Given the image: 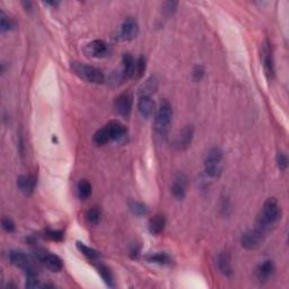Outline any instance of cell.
Segmentation results:
<instances>
[{"label":"cell","mask_w":289,"mask_h":289,"mask_svg":"<svg viewBox=\"0 0 289 289\" xmlns=\"http://www.w3.org/2000/svg\"><path fill=\"white\" fill-rule=\"evenodd\" d=\"M77 192L78 197L82 200L88 199L90 194H92V186L87 180H81L77 184Z\"/></svg>","instance_id":"cb8c5ba5"},{"label":"cell","mask_w":289,"mask_h":289,"mask_svg":"<svg viewBox=\"0 0 289 289\" xmlns=\"http://www.w3.org/2000/svg\"><path fill=\"white\" fill-rule=\"evenodd\" d=\"M9 260L14 266L20 268L26 272H31V271H35V268H34L33 261L31 260V257L25 254L22 251H10L9 252Z\"/></svg>","instance_id":"ba28073f"},{"label":"cell","mask_w":289,"mask_h":289,"mask_svg":"<svg viewBox=\"0 0 289 289\" xmlns=\"http://www.w3.org/2000/svg\"><path fill=\"white\" fill-rule=\"evenodd\" d=\"M262 62L266 76L271 81L274 77V61L269 41H266L262 45Z\"/></svg>","instance_id":"7c38bea8"},{"label":"cell","mask_w":289,"mask_h":289,"mask_svg":"<svg viewBox=\"0 0 289 289\" xmlns=\"http://www.w3.org/2000/svg\"><path fill=\"white\" fill-rule=\"evenodd\" d=\"M14 29H15V23H14V20L9 18L5 13L1 12V16H0V31H1V33L9 32V31Z\"/></svg>","instance_id":"4316f807"},{"label":"cell","mask_w":289,"mask_h":289,"mask_svg":"<svg viewBox=\"0 0 289 289\" xmlns=\"http://www.w3.org/2000/svg\"><path fill=\"white\" fill-rule=\"evenodd\" d=\"M122 78L129 79L134 78L135 68H136V59L130 53H124L122 57Z\"/></svg>","instance_id":"ffe728a7"},{"label":"cell","mask_w":289,"mask_h":289,"mask_svg":"<svg viewBox=\"0 0 289 289\" xmlns=\"http://www.w3.org/2000/svg\"><path fill=\"white\" fill-rule=\"evenodd\" d=\"M139 33V26L137 20L132 17H128L123 20L120 29V39L123 41H132L137 37Z\"/></svg>","instance_id":"8fae6325"},{"label":"cell","mask_w":289,"mask_h":289,"mask_svg":"<svg viewBox=\"0 0 289 289\" xmlns=\"http://www.w3.org/2000/svg\"><path fill=\"white\" fill-rule=\"evenodd\" d=\"M86 53L93 58H105L111 53L110 45L103 40H94L86 45Z\"/></svg>","instance_id":"9c48e42d"},{"label":"cell","mask_w":289,"mask_h":289,"mask_svg":"<svg viewBox=\"0 0 289 289\" xmlns=\"http://www.w3.org/2000/svg\"><path fill=\"white\" fill-rule=\"evenodd\" d=\"M146 70V59L144 57H139L138 60H136V68L134 78H140Z\"/></svg>","instance_id":"f546056e"},{"label":"cell","mask_w":289,"mask_h":289,"mask_svg":"<svg viewBox=\"0 0 289 289\" xmlns=\"http://www.w3.org/2000/svg\"><path fill=\"white\" fill-rule=\"evenodd\" d=\"M138 111L142 117L148 119L155 112V103L152 100V96H139Z\"/></svg>","instance_id":"2e32d148"},{"label":"cell","mask_w":289,"mask_h":289,"mask_svg":"<svg viewBox=\"0 0 289 289\" xmlns=\"http://www.w3.org/2000/svg\"><path fill=\"white\" fill-rule=\"evenodd\" d=\"M266 235L267 233L259 227L250 229L241 236V244L246 250H255L262 244Z\"/></svg>","instance_id":"5b68a950"},{"label":"cell","mask_w":289,"mask_h":289,"mask_svg":"<svg viewBox=\"0 0 289 289\" xmlns=\"http://www.w3.org/2000/svg\"><path fill=\"white\" fill-rule=\"evenodd\" d=\"M112 139H111V135L109 129H107L106 125H104L103 128H101L97 130L93 136V141L94 144L97 146H103L110 142Z\"/></svg>","instance_id":"44dd1931"},{"label":"cell","mask_w":289,"mask_h":289,"mask_svg":"<svg viewBox=\"0 0 289 289\" xmlns=\"http://www.w3.org/2000/svg\"><path fill=\"white\" fill-rule=\"evenodd\" d=\"M194 135V130L192 125H187L184 127L182 130L180 131V134L177 135L175 139V142H174V146H175L177 151H186L191 146V142H192Z\"/></svg>","instance_id":"4fadbf2b"},{"label":"cell","mask_w":289,"mask_h":289,"mask_svg":"<svg viewBox=\"0 0 289 289\" xmlns=\"http://www.w3.org/2000/svg\"><path fill=\"white\" fill-rule=\"evenodd\" d=\"M106 127L109 129L112 140L118 142H124L127 140L128 130L119 121H111V122L106 124Z\"/></svg>","instance_id":"5bb4252c"},{"label":"cell","mask_w":289,"mask_h":289,"mask_svg":"<svg viewBox=\"0 0 289 289\" xmlns=\"http://www.w3.org/2000/svg\"><path fill=\"white\" fill-rule=\"evenodd\" d=\"M86 219L89 224L96 225L101 219V211L97 208H92L86 212Z\"/></svg>","instance_id":"f1b7e54d"},{"label":"cell","mask_w":289,"mask_h":289,"mask_svg":"<svg viewBox=\"0 0 289 289\" xmlns=\"http://www.w3.org/2000/svg\"><path fill=\"white\" fill-rule=\"evenodd\" d=\"M157 89V81H156L155 77L148 78L144 84H142L140 87V96H152L153 94L156 92Z\"/></svg>","instance_id":"7402d4cb"},{"label":"cell","mask_w":289,"mask_h":289,"mask_svg":"<svg viewBox=\"0 0 289 289\" xmlns=\"http://www.w3.org/2000/svg\"><path fill=\"white\" fill-rule=\"evenodd\" d=\"M166 226V219L164 216L156 215L154 217L151 218V221L148 222V229L149 233L152 235H159L164 231Z\"/></svg>","instance_id":"d6986e66"},{"label":"cell","mask_w":289,"mask_h":289,"mask_svg":"<svg viewBox=\"0 0 289 289\" xmlns=\"http://www.w3.org/2000/svg\"><path fill=\"white\" fill-rule=\"evenodd\" d=\"M277 165L279 167L280 170H287L288 167V157L286 154H284V153H279V154L277 155Z\"/></svg>","instance_id":"1f68e13d"},{"label":"cell","mask_w":289,"mask_h":289,"mask_svg":"<svg viewBox=\"0 0 289 289\" xmlns=\"http://www.w3.org/2000/svg\"><path fill=\"white\" fill-rule=\"evenodd\" d=\"M97 271H99L101 277H102L104 283H105L107 286H110V287L114 286L113 276H112V273H111L109 268H107L106 266H104V264H102V263H100V264H97Z\"/></svg>","instance_id":"d4e9b609"},{"label":"cell","mask_w":289,"mask_h":289,"mask_svg":"<svg viewBox=\"0 0 289 289\" xmlns=\"http://www.w3.org/2000/svg\"><path fill=\"white\" fill-rule=\"evenodd\" d=\"M134 105V97L130 93H122L114 100V109L117 113L122 117H128L132 111Z\"/></svg>","instance_id":"30bf717a"},{"label":"cell","mask_w":289,"mask_h":289,"mask_svg":"<svg viewBox=\"0 0 289 289\" xmlns=\"http://www.w3.org/2000/svg\"><path fill=\"white\" fill-rule=\"evenodd\" d=\"M45 5H49V6H53V7H57L58 5H59V2L58 1H47V2H44Z\"/></svg>","instance_id":"d590c367"},{"label":"cell","mask_w":289,"mask_h":289,"mask_svg":"<svg viewBox=\"0 0 289 289\" xmlns=\"http://www.w3.org/2000/svg\"><path fill=\"white\" fill-rule=\"evenodd\" d=\"M216 266H217L219 272L226 277H231L233 274L232 267V257L228 252H221L217 255L216 260Z\"/></svg>","instance_id":"9a60e30c"},{"label":"cell","mask_w":289,"mask_h":289,"mask_svg":"<svg viewBox=\"0 0 289 289\" xmlns=\"http://www.w3.org/2000/svg\"><path fill=\"white\" fill-rule=\"evenodd\" d=\"M173 118V109L170 104L164 101L159 106V109L156 113L155 119V130L159 137H165L169 132L170 124L172 122Z\"/></svg>","instance_id":"277c9868"},{"label":"cell","mask_w":289,"mask_h":289,"mask_svg":"<svg viewBox=\"0 0 289 289\" xmlns=\"http://www.w3.org/2000/svg\"><path fill=\"white\" fill-rule=\"evenodd\" d=\"M77 249L81 251V252L85 255L86 257H88L89 260H99L101 257V254L97 252L96 250H94L89 246H87L84 244V243L77 242Z\"/></svg>","instance_id":"484cf974"},{"label":"cell","mask_w":289,"mask_h":289,"mask_svg":"<svg viewBox=\"0 0 289 289\" xmlns=\"http://www.w3.org/2000/svg\"><path fill=\"white\" fill-rule=\"evenodd\" d=\"M177 6H179V2L177 1H166L163 3V13L167 16L173 15L175 13Z\"/></svg>","instance_id":"4dcf8cb0"},{"label":"cell","mask_w":289,"mask_h":289,"mask_svg":"<svg viewBox=\"0 0 289 289\" xmlns=\"http://www.w3.org/2000/svg\"><path fill=\"white\" fill-rule=\"evenodd\" d=\"M71 69L78 77H81L87 83L103 84L105 81V76L99 68L88 66L82 62H71Z\"/></svg>","instance_id":"3957f363"},{"label":"cell","mask_w":289,"mask_h":289,"mask_svg":"<svg viewBox=\"0 0 289 289\" xmlns=\"http://www.w3.org/2000/svg\"><path fill=\"white\" fill-rule=\"evenodd\" d=\"M204 66L201 65H198L194 67L193 71H192V77H193V81L194 82H200L201 79L204 78Z\"/></svg>","instance_id":"d6a6232c"},{"label":"cell","mask_w":289,"mask_h":289,"mask_svg":"<svg viewBox=\"0 0 289 289\" xmlns=\"http://www.w3.org/2000/svg\"><path fill=\"white\" fill-rule=\"evenodd\" d=\"M187 186H189V180L186 174L182 172L176 173L170 184V193L176 200H183L187 197Z\"/></svg>","instance_id":"8992f818"},{"label":"cell","mask_w":289,"mask_h":289,"mask_svg":"<svg viewBox=\"0 0 289 289\" xmlns=\"http://www.w3.org/2000/svg\"><path fill=\"white\" fill-rule=\"evenodd\" d=\"M129 208H130L132 214L136 216H145L148 212L147 206L142 203H139V201H130L129 203Z\"/></svg>","instance_id":"83f0119b"},{"label":"cell","mask_w":289,"mask_h":289,"mask_svg":"<svg viewBox=\"0 0 289 289\" xmlns=\"http://www.w3.org/2000/svg\"><path fill=\"white\" fill-rule=\"evenodd\" d=\"M1 225L3 231L7 233H13L15 231V222H14L10 218H3L1 221Z\"/></svg>","instance_id":"836d02e7"},{"label":"cell","mask_w":289,"mask_h":289,"mask_svg":"<svg viewBox=\"0 0 289 289\" xmlns=\"http://www.w3.org/2000/svg\"><path fill=\"white\" fill-rule=\"evenodd\" d=\"M35 255L49 270H51L52 272H59L64 268V263L60 257L55 254H52L50 252H47L45 250L39 249L35 251Z\"/></svg>","instance_id":"52a82bcc"},{"label":"cell","mask_w":289,"mask_h":289,"mask_svg":"<svg viewBox=\"0 0 289 289\" xmlns=\"http://www.w3.org/2000/svg\"><path fill=\"white\" fill-rule=\"evenodd\" d=\"M279 219V204L274 198H269L263 204L262 211L257 218L256 227L268 233L271 226Z\"/></svg>","instance_id":"6da1fadb"},{"label":"cell","mask_w":289,"mask_h":289,"mask_svg":"<svg viewBox=\"0 0 289 289\" xmlns=\"http://www.w3.org/2000/svg\"><path fill=\"white\" fill-rule=\"evenodd\" d=\"M224 153L219 147H212L208 151L206 158H204V170L206 174L210 177H219L224 170Z\"/></svg>","instance_id":"7a4b0ae2"},{"label":"cell","mask_w":289,"mask_h":289,"mask_svg":"<svg viewBox=\"0 0 289 289\" xmlns=\"http://www.w3.org/2000/svg\"><path fill=\"white\" fill-rule=\"evenodd\" d=\"M35 179L33 176L20 175L17 179V187L26 196H30V194L33 193L34 189H35Z\"/></svg>","instance_id":"ac0fdd59"},{"label":"cell","mask_w":289,"mask_h":289,"mask_svg":"<svg viewBox=\"0 0 289 289\" xmlns=\"http://www.w3.org/2000/svg\"><path fill=\"white\" fill-rule=\"evenodd\" d=\"M47 238H49L52 241H62L64 238V233L61 231H48L47 232Z\"/></svg>","instance_id":"e575fe53"},{"label":"cell","mask_w":289,"mask_h":289,"mask_svg":"<svg viewBox=\"0 0 289 289\" xmlns=\"http://www.w3.org/2000/svg\"><path fill=\"white\" fill-rule=\"evenodd\" d=\"M146 260L149 261V262H152V263L161 264V266H165V264H170V262H172V260H170L169 254L162 253V252L149 254V255L146 256Z\"/></svg>","instance_id":"603a6c76"},{"label":"cell","mask_w":289,"mask_h":289,"mask_svg":"<svg viewBox=\"0 0 289 289\" xmlns=\"http://www.w3.org/2000/svg\"><path fill=\"white\" fill-rule=\"evenodd\" d=\"M274 272V266L272 261H264L263 263H261L255 271L256 279L260 283H266L270 279V277L272 276Z\"/></svg>","instance_id":"e0dca14e"}]
</instances>
